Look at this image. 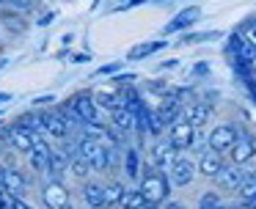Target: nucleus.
Segmentation results:
<instances>
[{
  "mask_svg": "<svg viewBox=\"0 0 256 209\" xmlns=\"http://www.w3.org/2000/svg\"><path fill=\"white\" fill-rule=\"evenodd\" d=\"M78 157H83L86 162L91 165V170H96V174H102V170L110 165L113 160V152L110 146H108L102 138H94V135H83L78 140Z\"/></svg>",
  "mask_w": 256,
  "mask_h": 209,
  "instance_id": "f257e3e1",
  "label": "nucleus"
},
{
  "mask_svg": "<svg viewBox=\"0 0 256 209\" xmlns=\"http://www.w3.org/2000/svg\"><path fill=\"white\" fill-rule=\"evenodd\" d=\"M250 99H254V102H256V88H254V91H250Z\"/></svg>",
  "mask_w": 256,
  "mask_h": 209,
  "instance_id": "ea45409f",
  "label": "nucleus"
},
{
  "mask_svg": "<svg viewBox=\"0 0 256 209\" xmlns=\"http://www.w3.org/2000/svg\"><path fill=\"white\" fill-rule=\"evenodd\" d=\"M144 209H160V204H144Z\"/></svg>",
  "mask_w": 256,
  "mask_h": 209,
  "instance_id": "c9c22d12",
  "label": "nucleus"
},
{
  "mask_svg": "<svg viewBox=\"0 0 256 209\" xmlns=\"http://www.w3.org/2000/svg\"><path fill=\"white\" fill-rule=\"evenodd\" d=\"M201 16V11H198V6H190V8H184V11H179L176 14V20L174 22H168L166 25V33H174V30H184V28H190L196 20Z\"/></svg>",
  "mask_w": 256,
  "mask_h": 209,
  "instance_id": "f3484780",
  "label": "nucleus"
},
{
  "mask_svg": "<svg viewBox=\"0 0 256 209\" xmlns=\"http://www.w3.org/2000/svg\"><path fill=\"white\" fill-rule=\"evenodd\" d=\"M64 170H66V157H64L61 152H50V162H47V174H50V179L61 182Z\"/></svg>",
  "mask_w": 256,
  "mask_h": 209,
  "instance_id": "5701e85b",
  "label": "nucleus"
},
{
  "mask_svg": "<svg viewBox=\"0 0 256 209\" xmlns=\"http://www.w3.org/2000/svg\"><path fill=\"white\" fill-rule=\"evenodd\" d=\"M248 176V170L242 168V165H223L220 170H218V184L223 187V190H240V184H242V179Z\"/></svg>",
  "mask_w": 256,
  "mask_h": 209,
  "instance_id": "1a4fd4ad",
  "label": "nucleus"
},
{
  "mask_svg": "<svg viewBox=\"0 0 256 209\" xmlns=\"http://www.w3.org/2000/svg\"><path fill=\"white\" fill-rule=\"evenodd\" d=\"M237 138H240V132H237V126H234V124H218L215 130L210 132V148H212V152H218V154L228 152Z\"/></svg>",
  "mask_w": 256,
  "mask_h": 209,
  "instance_id": "423d86ee",
  "label": "nucleus"
},
{
  "mask_svg": "<svg viewBox=\"0 0 256 209\" xmlns=\"http://www.w3.org/2000/svg\"><path fill=\"white\" fill-rule=\"evenodd\" d=\"M118 69H122V64H108L100 69V74H113V72H118Z\"/></svg>",
  "mask_w": 256,
  "mask_h": 209,
  "instance_id": "c756f323",
  "label": "nucleus"
},
{
  "mask_svg": "<svg viewBox=\"0 0 256 209\" xmlns=\"http://www.w3.org/2000/svg\"><path fill=\"white\" fill-rule=\"evenodd\" d=\"M144 204H146V198H144V192H140V187H138V190H124L118 206L122 209H144Z\"/></svg>",
  "mask_w": 256,
  "mask_h": 209,
  "instance_id": "b1692460",
  "label": "nucleus"
},
{
  "mask_svg": "<svg viewBox=\"0 0 256 209\" xmlns=\"http://www.w3.org/2000/svg\"><path fill=\"white\" fill-rule=\"evenodd\" d=\"M210 116H212V110H210V104H204V102H196V104H190V108L184 110V121H188L193 130L204 126L206 121H210Z\"/></svg>",
  "mask_w": 256,
  "mask_h": 209,
  "instance_id": "2eb2a0df",
  "label": "nucleus"
},
{
  "mask_svg": "<svg viewBox=\"0 0 256 209\" xmlns=\"http://www.w3.org/2000/svg\"><path fill=\"white\" fill-rule=\"evenodd\" d=\"M8 99H12L8 94H0V102H8Z\"/></svg>",
  "mask_w": 256,
  "mask_h": 209,
  "instance_id": "58836bf2",
  "label": "nucleus"
},
{
  "mask_svg": "<svg viewBox=\"0 0 256 209\" xmlns=\"http://www.w3.org/2000/svg\"><path fill=\"white\" fill-rule=\"evenodd\" d=\"M6 138H8V126H6V124H0V146L6 143Z\"/></svg>",
  "mask_w": 256,
  "mask_h": 209,
  "instance_id": "473e14b6",
  "label": "nucleus"
},
{
  "mask_svg": "<svg viewBox=\"0 0 256 209\" xmlns=\"http://www.w3.org/2000/svg\"><path fill=\"white\" fill-rule=\"evenodd\" d=\"M6 170H8L6 165H0V187H3V182H6Z\"/></svg>",
  "mask_w": 256,
  "mask_h": 209,
  "instance_id": "f704fd0d",
  "label": "nucleus"
},
{
  "mask_svg": "<svg viewBox=\"0 0 256 209\" xmlns=\"http://www.w3.org/2000/svg\"><path fill=\"white\" fill-rule=\"evenodd\" d=\"M226 209H245V206H226Z\"/></svg>",
  "mask_w": 256,
  "mask_h": 209,
  "instance_id": "a19ab883",
  "label": "nucleus"
},
{
  "mask_svg": "<svg viewBox=\"0 0 256 209\" xmlns=\"http://www.w3.org/2000/svg\"><path fill=\"white\" fill-rule=\"evenodd\" d=\"M124 174L130 179H138L140 176V154L138 148H127V160H124Z\"/></svg>",
  "mask_w": 256,
  "mask_h": 209,
  "instance_id": "393cba45",
  "label": "nucleus"
},
{
  "mask_svg": "<svg viewBox=\"0 0 256 209\" xmlns=\"http://www.w3.org/2000/svg\"><path fill=\"white\" fill-rule=\"evenodd\" d=\"M228 52L234 55V60H237V64H248V66L256 64V44L250 42L248 36L234 33V36L228 38Z\"/></svg>",
  "mask_w": 256,
  "mask_h": 209,
  "instance_id": "20e7f679",
  "label": "nucleus"
},
{
  "mask_svg": "<svg viewBox=\"0 0 256 209\" xmlns=\"http://www.w3.org/2000/svg\"><path fill=\"white\" fill-rule=\"evenodd\" d=\"M157 118L162 121V126H171L174 121H179V102H174V99H166V102L157 108Z\"/></svg>",
  "mask_w": 256,
  "mask_h": 209,
  "instance_id": "4be33fe9",
  "label": "nucleus"
},
{
  "mask_svg": "<svg viewBox=\"0 0 256 209\" xmlns=\"http://www.w3.org/2000/svg\"><path fill=\"white\" fill-rule=\"evenodd\" d=\"M228 154H232V162L234 165H242V162H248V160L256 154V143L250 140L248 135H240L237 140H234V146L228 148Z\"/></svg>",
  "mask_w": 256,
  "mask_h": 209,
  "instance_id": "9b49d317",
  "label": "nucleus"
},
{
  "mask_svg": "<svg viewBox=\"0 0 256 209\" xmlns=\"http://www.w3.org/2000/svg\"><path fill=\"white\" fill-rule=\"evenodd\" d=\"M3 190H6L12 198H22L25 196V179H22V174L8 168L6 170V182H3Z\"/></svg>",
  "mask_w": 256,
  "mask_h": 209,
  "instance_id": "6ab92c4d",
  "label": "nucleus"
},
{
  "mask_svg": "<svg viewBox=\"0 0 256 209\" xmlns=\"http://www.w3.org/2000/svg\"><path fill=\"white\" fill-rule=\"evenodd\" d=\"M248 38H250V42L256 44V28H254V30H250V36H248Z\"/></svg>",
  "mask_w": 256,
  "mask_h": 209,
  "instance_id": "4c0bfd02",
  "label": "nucleus"
},
{
  "mask_svg": "<svg viewBox=\"0 0 256 209\" xmlns=\"http://www.w3.org/2000/svg\"><path fill=\"white\" fill-rule=\"evenodd\" d=\"M166 47V42H144V44H135V47H130V52H127V60H144V58H149V55H154L157 50H162Z\"/></svg>",
  "mask_w": 256,
  "mask_h": 209,
  "instance_id": "aec40b11",
  "label": "nucleus"
},
{
  "mask_svg": "<svg viewBox=\"0 0 256 209\" xmlns=\"http://www.w3.org/2000/svg\"><path fill=\"white\" fill-rule=\"evenodd\" d=\"M42 130L50 132L52 138H58V140H66V138H69V130H72V126H69L58 113H44V116H42Z\"/></svg>",
  "mask_w": 256,
  "mask_h": 209,
  "instance_id": "f8f14e48",
  "label": "nucleus"
},
{
  "mask_svg": "<svg viewBox=\"0 0 256 209\" xmlns=\"http://www.w3.org/2000/svg\"><path fill=\"white\" fill-rule=\"evenodd\" d=\"M50 102H56V96H52V94H47V96H39V99H36V104H50Z\"/></svg>",
  "mask_w": 256,
  "mask_h": 209,
  "instance_id": "2f4dec72",
  "label": "nucleus"
},
{
  "mask_svg": "<svg viewBox=\"0 0 256 209\" xmlns=\"http://www.w3.org/2000/svg\"><path fill=\"white\" fill-rule=\"evenodd\" d=\"M42 201H44L47 209H64V206H69V190H66V184H64V182H58V179H50L44 184V190H42Z\"/></svg>",
  "mask_w": 256,
  "mask_h": 209,
  "instance_id": "39448f33",
  "label": "nucleus"
},
{
  "mask_svg": "<svg viewBox=\"0 0 256 209\" xmlns=\"http://www.w3.org/2000/svg\"><path fill=\"white\" fill-rule=\"evenodd\" d=\"M149 160H152V165H154L157 170H171V165L176 162V148L171 146L168 140H157L154 146L149 148Z\"/></svg>",
  "mask_w": 256,
  "mask_h": 209,
  "instance_id": "0eeeda50",
  "label": "nucleus"
},
{
  "mask_svg": "<svg viewBox=\"0 0 256 209\" xmlns=\"http://www.w3.org/2000/svg\"><path fill=\"white\" fill-rule=\"evenodd\" d=\"M193 176H196V165L190 162V160H179L176 157V162L171 165V182L176 187H188L190 182H193Z\"/></svg>",
  "mask_w": 256,
  "mask_h": 209,
  "instance_id": "ddd939ff",
  "label": "nucleus"
},
{
  "mask_svg": "<svg viewBox=\"0 0 256 209\" xmlns=\"http://www.w3.org/2000/svg\"><path fill=\"white\" fill-rule=\"evenodd\" d=\"M198 209H226V204L220 201L218 192H204L201 201H198Z\"/></svg>",
  "mask_w": 256,
  "mask_h": 209,
  "instance_id": "cd10ccee",
  "label": "nucleus"
},
{
  "mask_svg": "<svg viewBox=\"0 0 256 209\" xmlns=\"http://www.w3.org/2000/svg\"><path fill=\"white\" fill-rule=\"evenodd\" d=\"M58 116H61V118L66 121L69 126H72V124H83V121H80V116L74 113V108H72V104H69V102H64L61 108H58Z\"/></svg>",
  "mask_w": 256,
  "mask_h": 209,
  "instance_id": "c85d7f7f",
  "label": "nucleus"
},
{
  "mask_svg": "<svg viewBox=\"0 0 256 209\" xmlns=\"http://www.w3.org/2000/svg\"><path fill=\"white\" fill-rule=\"evenodd\" d=\"M124 190H127V187H124L122 182H116V179H113L110 184H105V187H102V192H105V204H110V206H113V204H118V201H122V196H124Z\"/></svg>",
  "mask_w": 256,
  "mask_h": 209,
  "instance_id": "a878e982",
  "label": "nucleus"
},
{
  "mask_svg": "<svg viewBox=\"0 0 256 209\" xmlns=\"http://www.w3.org/2000/svg\"><path fill=\"white\" fill-rule=\"evenodd\" d=\"M220 168H223L220 154L212 152V148H204V152H201V157H198V170H201V176H210V179H215Z\"/></svg>",
  "mask_w": 256,
  "mask_h": 209,
  "instance_id": "4468645a",
  "label": "nucleus"
},
{
  "mask_svg": "<svg viewBox=\"0 0 256 209\" xmlns=\"http://www.w3.org/2000/svg\"><path fill=\"white\" fill-rule=\"evenodd\" d=\"M130 80H135V74H118L116 77V82H130Z\"/></svg>",
  "mask_w": 256,
  "mask_h": 209,
  "instance_id": "72a5a7b5",
  "label": "nucleus"
},
{
  "mask_svg": "<svg viewBox=\"0 0 256 209\" xmlns=\"http://www.w3.org/2000/svg\"><path fill=\"white\" fill-rule=\"evenodd\" d=\"M6 143H12L17 152H25V154H28L30 148H34V143H36V135H34L30 130H25L22 124H17V126H8Z\"/></svg>",
  "mask_w": 256,
  "mask_h": 209,
  "instance_id": "9d476101",
  "label": "nucleus"
},
{
  "mask_svg": "<svg viewBox=\"0 0 256 209\" xmlns=\"http://www.w3.org/2000/svg\"><path fill=\"white\" fill-rule=\"evenodd\" d=\"M64 209H72V206H64Z\"/></svg>",
  "mask_w": 256,
  "mask_h": 209,
  "instance_id": "79ce46f5",
  "label": "nucleus"
},
{
  "mask_svg": "<svg viewBox=\"0 0 256 209\" xmlns=\"http://www.w3.org/2000/svg\"><path fill=\"white\" fill-rule=\"evenodd\" d=\"M240 198H242V206L245 209H256V170H248V176L242 179L240 184Z\"/></svg>",
  "mask_w": 256,
  "mask_h": 209,
  "instance_id": "dca6fc26",
  "label": "nucleus"
},
{
  "mask_svg": "<svg viewBox=\"0 0 256 209\" xmlns=\"http://www.w3.org/2000/svg\"><path fill=\"white\" fill-rule=\"evenodd\" d=\"M166 209H184V206H182V204H168Z\"/></svg>",
  "mask_w": 256,
  "mask_h": 209,
  "instance_id": "e433bc0d",
  "label": "nucleus"
},
{
  "mask_svg": "<svg viewBox=\"0 0 256 209\" xmlns=\"http://www.w3.org/2000/svg\"><path fill=\"white\" fill-rule=\"evenodd\" d=\"M83 201L88 206H105V192H102V184L96 182H86L83 184Z\"/></svg>",
  "mask_w": 256,
  "mask_h": 209,
  "instance_id": "412c9836",
  "label": "nucleus"
},
{
  "mask_svg": "<svg viewBox=\"0 0 256 209\" xmlns=\"http://www.w3.org/2000/svg\"><path fill=\"white\" fill-rule=\"evenodd\" d=\"M168 143H171L176 152H188V148H193V143H196V130L184 118L174 121V124L168 126Z\"/></svg>",
  "mask_w": 256,
  "mask_h": 209,
  "instance_id": "7ed1b4c3",
  "label": "nucleus"
},
{
  "mask_svg": "<svg viewBox=\"0 0 256 209\" xmlns=\"http://www.w3.org/2000/svg\"><path fill=\"white\" fill-rule=\"evenodd\" d=\"M168 190H171V184L162 170H149L140 179V192H144L146 204H162L168 198Z\"/></svg>",
  "mask_w": 256,
  "mask_h": 209,
  "instance_id": "f03ea898",
  "label": "nucleus"
},
{
  "mask_svg": "<svg viewBox=\"0 0 256 209\" xmlns=\"http://www.w3.org/2000/svg\"><path fill=\"white\" fill-rule=\"evenodd\" d=\"M50 152H52V148L47 146V143L36 140V143H34V148L28 152L30 168H34V170H47V162H50Z\"/></svg>",
  "mask_w": 256,
  "mask_h": 209,
  "instance_id": "a211bd4d",
  "label": "nucleus"
},
{
  "mask_svg": "<svg viewBox=\"0 0 256 209\" xmlns=\"http://www.w3.org/2000/svg\"><path fill=\"white\" fill-rule=\"evenodd\" d=\"M69 168H72V176H78V179H88V174H91V165L83 157H72Z\"/></svg>",
  "mask_w": 256,
  "mask_h": 209,
  "instance_id": "bb28decb",
  "label": "nucleus"
},
{
  "mask_svg": "<svg viewBox=\"0 0 256 209\" xmlns=\"http://www.w3.org/2000/svg\"><path fill=\"white\" fill-rule=\"evenodd\" d=\"M69 104L74 108V113L80 116L83 124H100V108H96V102H94L91 94H78Z\"/></svg>",
  "mask_w": 256,
  "mask_h": 209,
  "instance_id": "6e6552de",
  "label": "nucleus"
},
{
  "mask_svg": "<svg viewBox=\"0 0 256 209\" xmlns=\"http://www.w3.org/2000/svg\"><path fill=\"white\" fill-rule=\"evenodd\" d=\"M12 209H34L30 204H25L22 198H14V204H12Z\"/></svg>",
  "mask_w": 256,
  "mask_h": 209,
  "instance_id": "7c9ffc66",
  "label": "nucleus"
}]
</instances>
